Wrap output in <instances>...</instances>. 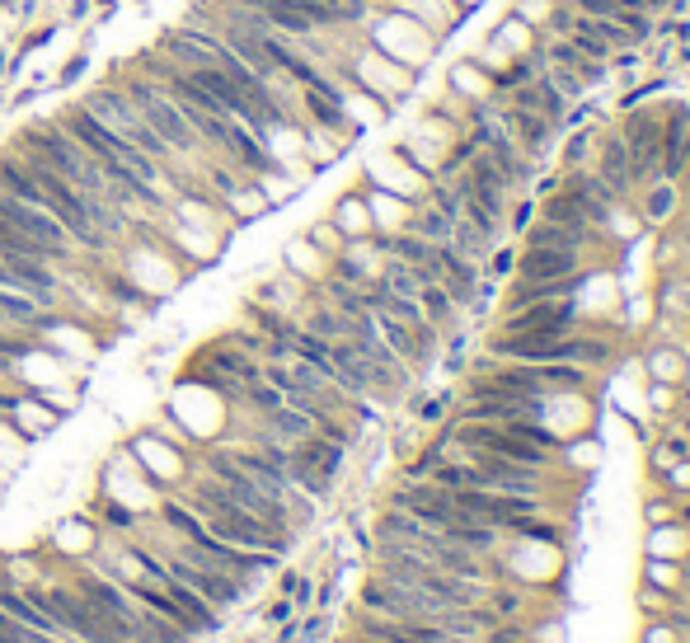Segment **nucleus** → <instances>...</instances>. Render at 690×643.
Wrapping results in <instances>:
<instances>
[{"label":"nucleus","mask_w":690,"mask_h":643,"mask_svg":"<svg viewBox=\"0 0 690 643\" xmlns=\"http://www.w3.org/2000/svg\"><path fill=\"white\" fill-rule=\"evenodd\" d=\"M451 94H456V99H465V104H489L493 94V80H489V71H484V66L479 62H456L451 66Z\"/></svg>","instance_id":"10"},{"label":"nucleus","mask_w":690,"mask_h":643,"mask_svg":"<svg viewBox=\"0 0 690 643\" xmlns=\"http://www.w3.org/2000/svg\"><path fill=\"white\" fill-rule=\"evenodd\" d=\"M113 85L127 94V104L141 113V123L151 127L155 137L165 141V146L179 155L184 165H193V160H198V155H202L198 132L188 127V118L179 113V104H174V99L165 94V85H160V80L141 76V71H123V76H113Z\"/></svg>","instance_id":"1"},{"label":"nucleus","mask_w":690,"mask_h":643,"mask_svg":"<svg viewBox=\"0 0 690 643\" xmlns=\"http://www.w3.org/2000/svg\"><path fill=\"white\" fill-rule=\"evenodd\" d=\"M10 5H15V0H0V10H10Z\"/></svg>","instance_id":"30"},{"label":"nucleus","mask_w":690,"mask_h":643,"mask_svg":"<svg viewBox=\"0 0 690 643\" xmlns=\"http://www.w3.org/2000/svg\"><path fill=\"white\" fill-rule=\"evenodd\" d=\"M507 221H512V230H526L536 221V202H517V212L507 216Z\"/></svg>","instance_id":"21"},{"label":"nucleus","mask_w":690,"mask_h":643,"mask_svg":"<svg viewBox=\"0 0 690 643\" xmlns=\"http://www.w3.org/2000/svg\"><path fill=\"white\" fill-rule=\"evenodd\" d=\"M80 108H85L90 118H99V123H104L108 132H118V137H123V141H132L137 151H146V155H151L155 165H160V169H165V174H169V184H174V188L184 184V169H188V165H184V160H179V155H174V151H169L165 141L155 137L151 127L141 123V113H137V108H132V104H127V94L118 90L113 80H108V85H99V90H90V94H85V104H80Z\"/></svg>","instance_id":"2"},{"label":"nucleus","mask_w":690,"mask_h":643,"mask_svg":"<svg viewBox=\"0 0 690 643\" xmlns=\"http://www.w3.org/2000/svg\"><path fill=\"white\" fill-rule=\"evenodd\" d=\"M498 99L526 108V113H536V118H545L550 127H564L568 113H573V99H568V94L559 90V85H554L545 71H536V76L526 80V85H517V90H503Z\"/></svg>","instance_id":"6"},{"label":"nucleus","mask_w":690,"mask_h":643,"mask_svg":"<svg viewBox=\"0 0 690 643\" xmlns=\"http://www.w3.org/2000/svg\"><path fill=\"white\" fill-rule=\"evenodd\" d=\"M160 564H165V573H169V578L188 582V587H193V592H198L202 601H212L216 611H226V606H235V601H240V592H245V582L235 578V573H221V568L188 564L184 554H174V550H165V554H160Z\"/></svg>","instance_id":"5"},{"label":"nucleus","mask_w":690,"mask_h":643,"mask_svg":"<svg viewBox=\"0 0 690 643\" xmlns=\"http://www.w3.org/2000/svg\"><path fill=\"white\" fill-rule=\"evenodd\" d=\"M676 57H681V62L690 66V43H681V52H676Z\"/></svg>","instance_id":"28"},{"label":"nucleus","mask_w":690,"mask_h":643,"mask_svg":"<svg viewBox=\"0 0 690 643\" xmlns=\"http://www.w3.org/2000/svg\"><path fill=\"white\" fill-rule=\"evenodd\" d=\"M19 592H24L38 611L52 615V620H57V625H62L76 643H123V639H118V629L108 625L104 615L94 611L76 587H57V582L43 587V582H29V587H19Z\"/></svg>","instance_id":"3"},{"label":"nucleus","mask_w":690,"mask_h":643,"mask_svg":"<svg viewBox=\"0 0 690 643\" xmlns=\"http://www.w3.org/2000/svg\"><path fill=\"white\" fill-rule=\"evenodd\" d=\"M517 19H522V24H545V19H550V0H522V5H517Z\"/></svg>","instance_id":"20"},{"label":"nucleus","mask_w":690,"mask_h":643,"mask_svg":"<svg viewBox=\"0 0 690 643\" xmlns=\"http://www.w3.org/2000/svg\"><path fill=\"white\" fill-rule=\"evenodd\" d=\"M85 71H90V57H85V52H76V57H71V62L62 66V76H57V85H62V90H71L76 80H85Z\"/></svg>","instance_id":"19"},{"label":"nucleus","mask_w":690,"mask_h":643,"mask_svg":"<svg viewBox=\"0 0 690 643\" xmlns=\"http://www.w3.org/2000/svg\"><path fill=\"white\" fill-rule=\"evenodd\" d=\"M550 5H559V0H550Z\"/></svg>","instance_id":"32"},{"label":"nucleus","mask_w":690,"mask_h":643,"mask_svg":"<svg viewBox=\"0 0 690 643\" xmlns=\"http://www.w3.org/2000/svg\"><path fill=\"white\" fill-rule=\"evenodd\" d=\"M512 273L526 277V282H559V277L583 273V254H578V249L522 245V254L512 259Z\"/></svg>","instance_id":"8"},{"label":"nucleus","mask_w":690,"mask_h":643,"mask_svg":"<svg viewBox=\"0 0 690 643\" xmlns=\"http://www.w3.org/2000/svg\"><path fill=\"white\" fill-rule=\"evenodd\" d=\"M132 456L146 465V475H160V479H179V475H184V446H174V442H160V437H137V442H132Z\"/></svg>","instance_id":"9"},{"label":"nucleus","mask_w":690,"mask_h":643,"mask_svg":"<svg viewBox=\"0 0 690 643\" xmlns=\"http://www.w3.org/2000/svg\"><path fill=\"white\" fill-rule=\"evenodd\" d=\"M104 5H113V0H104Z\"/></svg>","instance_id":"31"},{"label":"nucleus","mask_w":690,"mask_h":643,"mask_svg":"<svg viewBox=\"0 0 690 643\" xmlns=\"http://www.w3.org/2000/svg\"><path fill=\"white\" fill-rule=\"evenodd\" d=\"M0 287H15V273H10L5 263H0ZM15 291H19V287H15Z\"/></svg>","instance_id":"27"},{"label":"nucleus","mask_w":690,"mask_h":643,"mask_svg":"<svg viewBox=\"0 0 690 643\" xmlns=\"http://www.w3.org/2000/svg\"><path fill=\"white\" fill-rule=\"evenodd\" d=\"M353 643H385V639H367V634H357V639Z\"/></svg>","instance_id":"29"},{"label":"nucleus","mask_w":690,"mask_h":643,"mask_svg":"<svg viewBox=\"0 0 690 643\" xmlns=\"http://www.w3.org/2000/svg\"><path fill=\"white\" fill-rule=\"evenodd\" d=\"M310 245L320 249V254H329V259H334V254H338V249H343V245H348V240L338 235V226H334V221H320V226L310 230Z\"/></svg>","instance_id":"17"},{"label":"nucleus","mask_w":690,"mask_h":643,"mask_svg":"<svg viewBox=\"0 0 690 643\" xmlns=\"http://www.w3.org/2000/svg\"><path fill=\"white\" fill-rule=\"evenodd\" d=\"M10 423H15L19 437H38V432L57 428V418H62V409H43L33 395H15V404H10Z\"/></svg>","instance_id":"11"},{"label":"nucleus","mask_w":690,"mask_h":643,"mask_svg":"<svg viewBox=\"0 0 690 643\" xmlns=\"http://www.w3.org/2000/svg\"><path fill=\"white\" fill-rule=\"evenodd\" d=\"M653 371L658 376H676V353H653Z\"/></svg>","instance_id":"23"},{"label":"nucleus","mask_w":690,"mask_h":643,"mask_svg":"<svg viewBox=\"0 0 690 643\" xmlns=\"http://www.w3.org/2000/svg\"><path fill=\"white\" fill-rule=\"evenodd\" d=\"M320 5H329V10H334L343 29H357V24H367L371 10H376L371 0H320Z\"/></svg>","instance_id":"16"},{"label":"nucleus","mask_w":690,"mask_h":643,"mask_svg":"<svg viewBox=\"0 0 690 643\" xmlns=\"http://www.w3.org/2000/svg\"><path fill=\"white\" fill-rule=\"evenodd\" d=\"M634 202H639V216L644 221H667V216L676 212V202H681V193H676V184H667V179H658V184H648L634 193Z\"/></svg>","instance_id":"13"},{"label":"nucleus","mask_w":690,"mask_h":643,"mask_svg":"<svg viewBox=\"0 0 690 643\" xmlns=\"http://www.w3.org/2000/svg\"><path fill=\"white\" fill-rule=\"evenodd\" d=\"M268 620H273V625H287V620H292V601H277L273 611H268Z\"/></svg>","instance_id":"25"},{"label":"nucleus","mask_w":690,"mask_h":643,"mask_svg":"<svg viewBox=\"0 0 690 643\" xmlns=\"http://www.w3.org/2000/svg\"><path fill=\"white\" fill-rule=\"evenodd\" d=\"M57 540H76V526H66ZM71 550H85V554H90L94 550V536H90V531H80V545H71Z\"/></svg>","instance_id":"22"},{"label":"nucleus","mask_w":690,"mask_h":643,"mask_svg":"<svg viewBox=\"0 0 690 643\" xmlns=\"http://www.w3.org/2000/svg\"><path fill=\"white\" fill-rule=\"evenodd\" d=\"M104 521L108 526H118V531H132V526H137V512H132L127 503H104Z\"/></svg>","instance_id":"18"},{"label":"nucleus","mask_w":690,"mask_h":643,"mask_svg":"<svg viewBox=\"0 0 690 643\" xmlns=\"http://www.w3.org/2000/svg\"><path fill=\"white\" fill-rule=\"evenodd\" d=\"M90 15V0H71V19H85Z\"/></svg>","instance_id":"26"},{"label":"nucleus","mask_w":690,"mask_h":643,"mask_svg":"<svg viewBox=\"0 0 690 643\" xmlns=\"http://www.w3.org/2000/svg\"><path fill=\"white\" fill-rule=\"evenodd\" d=\"M489 104H493V113L503 118V127L512 132V137H517V146H522L531 160H545V155L554 151L559 127H550L545 118H536V113H526V108H517V104H507V99H498V94H493Z\"/></svg>","instance_id":"7"},{"label":"nucleus","mask_w":690,"mask_h":643,"mask_svg":"<svg viewBox=\"0 0 690 643\" xmlns=\"http://www.w3.org/2000/svg\"><path fill=\"white\" fill-rule=\"evenodd\" d=\"M432 43H437V38H432L414 15H404V10H381V24L371 33V47L385 52L390 62H399L404 71H418V62L432 52Z\"/></svg>","instance_id":"4"},{"label":"nucleus","mask_w":690,"mask_h":643,"mask_svg":"<svg viewBox=\"0 0 690 643\" xmlns=\"http://www.w3.org/2000/svg\"><path fill=\"white\" fill-rule=\"evenodd\" d=\"M597 132L601 127H578L573 137L564 141V155H559V169H578V165H592V151H597Z\"/></svg>","instance_id":"15"},{"label":"nucleus","mask_w":690,"mask_h":643,"mask_svg":"<svg viewBox=\"0 0 690 643\" xmlns=\"http://www.w3.org/2000/svg\"><path fill=\"white\" fill-rule=\"evenodd\" d=\"M442 414H446V399H428V404H423V423H437Z\"/></svg>","instance_id":"24"},{"label":"nucleus","mask_w":690,"mask_h":643,"mask_svg":"<svg viewBox=\"0 0 690 643\" xmlns=\"http://www.w3.org/2000/svg\"><path fill=\"white\" fill-rule=\"evenodd\" d=\"M334 226L343 240H362V235H371V212H367V198L362 193H353V198H343L334 207Z\"/></svg>","instance_id":"14"},{"label":"nucleus","mask_w":690,"mask_h":643,"mask_svg":"<svg viewBox=\"0 0 690 643\" xmlns=\"http://www.w3.org/2000/svg\"><path fill=\"white\" fill-rule=\"evenodd\" d=\"M367 212H371V226H381L385 235H390V230H404V226H409V212H414V207H409V198H399V193H385V188H376V193L367 198Z\"/></svg>","instance_id":"12"}]
</instances>
